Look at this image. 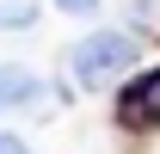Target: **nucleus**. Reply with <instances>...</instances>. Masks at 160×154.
<instances>
[{
  "instance_id": "obj_4",
  "label": "nucleus",
  "mask_w": 160,
  "mask_h": 154,
  "mask_svg": "<svg viewBox=\"0 0 160 154\" xmlns=\"http://www.w3.org/2000/svg\"><path fill=\"white\" fill-rule=\"evenodd\" d=\"M37 19V0H0V31H25Z\"/></svg>"
},
{
  "instance_id": "obj_2",
  "label": "nucleus",
  "mask_w": 160,
  "mask_h": 154,
  "mask_svg": "<svg viewBox=\"0 0 160 154\" xmlns=\"http://www.w3.org/2000/svg\"><path fill=\"white\" fill-rule=\"evenodd\" d=\"M43 105V80L25 62H0V117H25Z\"/></svg>"
},
{
  "instance_id": "obj_6",
  "label": "nucleus",
  "mask_w": 160,
  "mask_h": 154,
  "mask_svg": "<svg viewBox=\"0 0 160 154\" xmlns=\"http://www.w3.org/2000/svg\"><path fill=\"white\" fill-rule=\"evenodd\" d=\"M0 154H31V148H25L19 136H0Z\"/></svg>"
},
{
  "instance_id": "obj_5",
  "label": "nucleus",
  "mask_w": 160,
  "mask_h": 154,
  "mask_svg": "<svg viewBox=\"0 0 160 154\" xmlns=\"http://www.w3.org/2000/svg\"><path fill=\"white\" fill-rule=\"evenodd\" d=\"M62 13H68V19H92V13H99V0H56Z\"/></svg>"
},
{
  "instance_id": "obj_3",
  "label": "nucleus",
  "mask_w": 160,
  "mask_h": 154,
  "mask_svg": "<svg viewBox=\"0 0 160 154\" xmlns=\"http://www.w3.org/2000/svg\"><path fill=\"white\" fill-rule=\"evenodd\" d=\"M117 123L123 130H160V74H142L129 93H117Z\"/></svg>"
},
{
  "instance_id": "obj_1",
  "label": "nucleus",
  "mask_w": 160,
  "mask_h": 154,
  "mask_svg": "<svg viewBox=\"0 0 160 154\" xmlns=\"http://www.w3.org/2000/svg\"><path fill=\"white\" fill-rule=\"evenodd\" d=\"M136 56H142V43L129 31H92V37L74 43V74L86 86H111V80H123L136 68Z\"/></svg>"
}]
</instances>
